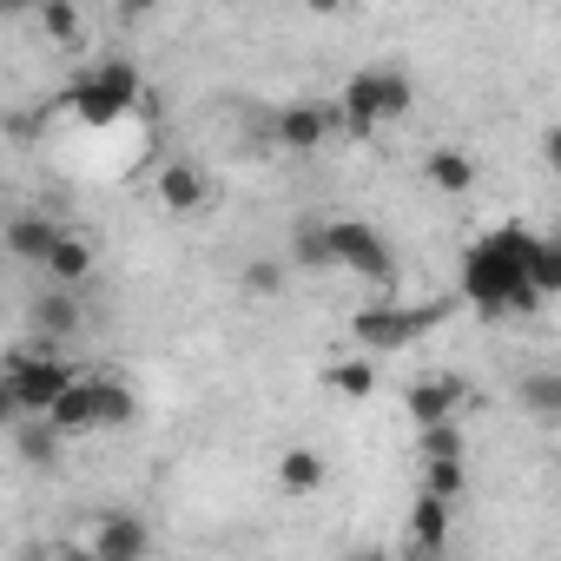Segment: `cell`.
I'll return each instance as SVG.
<instances>
[{"mask_svg":"<svg viewBox=\"0 0 561 561\" xmlns=\"http://www.w3.org/2000/svg\"><path fill=\"white\" fill-rule=\"evenodd\" d=\"M535 231L528 225H495L462 251V298L476 305V318L508 324V318H535L548 298L535 291Z\"/></svg>","mask_w":561,"mask_h":561,"instance_id":"1","label":"cell"},{"mask_svg":"<svg viewBox=\"0 0 561 561\" xmlns=\"http://www.w3.org/2000/svg\"><path fill=\"white\" fill-rule=\"evenodd\" d=\"M60 351L67 344H27V351L8 357V370H0V403H8V423L14 416H54V403L80 383Z\"/></svg>","mask_w":561,"mask_h":561,"instance_id":"2","label":"cell"},{"mask_svg":"<svg viewBox=\"0 0 561 561\" xmlns=\"http://www.w3.org/2000/svg\"><path fill=\"white\" fill-rule=\"evenodd\" d=\"M139 93H146V73H139L126 54H106V60H93V67L67 87V113H73L80 126L106 133V126H119V119L139 106Z\"/></svg>","mask_w":561,"mask_h":561,"instance_id":"3","label":"cell"},{"mask_svg":"<svg viewBox=\"0 0 561 561\" xmlns=\"http://www.w3.org/2000/svg\"><path fill=\"white\" fill-rule=\"evenodd\" d=\"M443 311H449V305H397V298H370V305L351 318V337H357V351L390 357V351H410L416 337H430V331L443 324Z\"/></svg>","mask_w":561,"mask_h":561,"instance_id":"4","label":"cell"},{"mask_svg":"<svg viewBox=\"0 0 561 561\" xmlns=\"http://www.w3.org/2000/svg\"><path fill=\"white\" fill-rule=\"evenodd\" d=\"M324 244H331V264H337V271L364 277V285H377V291L397 277V257H390L383 231L364 225V218H324Z\"/></svg>","mask_w":561,"mask_h":561,"instance_id":"5","label":"cell"},{"mask_svg":"<svg viewBox=\"0 0 561 561\" xmlns=\"http://www.w3.org/2000/svg\"><path fill=\"white\" fill-rule=\"evenodd\" d=\"M344 133V113L331 100H291L285 113L271 119V146H285V152H318Z\"/></svg>","mask_w":561,"mask_h":561,"instance_id":"6","label":"cell"},{"mask_svg":"<svg viewBox=\"0 0 561 561\" xmlns=\"http://www.w3.org/2000/svg\"><path fill=\"white\" fill-rule=\"evenodd\" d=\"M152 541H159L152 522H139L133 508H106L100 528H93V541H87V554H93V561H146Z\"/></svg>","mask_w":561,"mask_h":561,"instance_id":"7","label":"cell"},{"mask_svg":"<svg viewBox=\"0 0 561 561\" xmlns=\"http://www.w3.org/2000/svg\"><path fill=\"white\" fill-rule=\"evenodd\" d=\"M462 403H469L462 377H423V383H410V390H403V410H410V423H416V430H423V423L456 416Z\"/></svg>","mask_w":561,"mask_h":561,"instance_id":"8","label":"cell"},{"mask_svg":"<svg viewBox=\"0 0 561 561\" xmlns=\"http://www.w3.org/2000/svg\"><path fill=\"white\" fill-rule=\"evenodd\" d=\"M60 231L67 225H54L47 211H21V218H8V257L14 264H47L54 244H60Z\"/></svg>","mask_w":561,"mask_h":561,"instance_id":"9","label":"cell"},{"mask_svg":"<svg viewBox=\"0 0 561 561\" xmlns=\"http://www.w3.org/2000/svg\"><path fill=\"white\" fill-rule=\"evenodd\" d=\"M423 179H430V192H443V198H469L476 179H482V165H476L462 146H436V152L423 159Z\"/></svg>","mask_w":561,"mask_h":561,"instance_id":"10","label":"cell"},{"mask_svg":"<svg viewBox=\"0 0 561 561\" xmlns=\"http://www.w3.org/2000/svg\"><path fill=\"white\" fill-rule=\"evenodd\" d=\"M159 205L165 211H198V205H211V179L192 165V159H172V165H159Z\"/></svg>","mask_w":561,"mask_h":561,"instance_id":"11","label":"cell"},{"mask_svg":"<svg viewBox=\"0 0 561 561\" xmlns=\"http://www.w3.org/2000/svg\"><path fill=\"white\" fill-rule=\"evenodd\" d=\"M60 443H67V430H60L54 416H14V456H21L27 469L60 462Z\"/></svg>","mask_w":561,"mask_h":561,"instance_id":"12","label":"cell"},{"mask_svg":"<svg viewBox=\"0 0 561 561\" xmlns=\"http://www.w3.org/2000/svg\"><path fill=\"white\" fill-rule=\"evenodd\" d=\"M449 495H430V489H416V502H410V548H423V554H436V548H449Z\"/></svg>","mask_w":561,"mask_h":561,"instance_id":"13","label":"cell"},{"mask_svg":"<svg viewBox=\"0 0 561 561\" xmlns=\"http://www.w3.org/2000/svg\"><path fill=\"white\" fill-rule=\"evenodd\" d=\"M515 403H522L535 423H561V364L522 370V377H515Z\"/></svg>","mask_w":561,"mask_h":561,"instance_id":"14","label":"cell"},{"mask_svg":"<svg viewBox=\"0 0 561 561\" xmlns=\"http://www.w3.org/2000/svg\"><path fill=\"white\" fill-rule=\"evenodd\" d=\"M337 113H344V139H370V133L383 126V106H377V93H370L364 67L344 80V93H337Z\"/></svg>","mask_w":561,"mask_h":561,"instance_id":"15","label":"cell"},{"mask_svg":"<svg viewBox=\"0 0 561 561\" xmlns=\"http://www.w3.org/2000/svg\"><path fill=\"white\" fill-rule=\"evenodd\" d=\"M87 390H93V430H126L139 416V397L126 377H87Z\"/></svg>","mask_w":561,"mask_h":561,"instance_id":"16","label":"cell"},{"mask_svg":"<svg viewBox=\"0 0 561 561\" xmlns=\"http://www.w3.org/2000/svg\"><path fill=\"white\" fill-rule=\"evenodd\" d=\"M324 476H331V462L311 443H291L285 456H277V489H285V495H318Z\"/></svg>","mask_w":561,"mask_h":561,"instance_id":"17","label":"cell"},{"mask_svg":"<svg viewBox=\"0 0 561 561\" xmlns=\"http://www.w3.org/2000/svg\"><path fill=\"white\" fill-rule=\"evenodd\" d=\"M34 331H41L47 344H67V337L80 331V298H73L67 285L41 291V298H34Z\"/></svg>","mask_w":561,"mask_h":561,"instance_id":"18","label":"cell"},{"mask_svg":"<svg viewBox=\"0 0 561 561\" xmlns=\"http://www.w3.org/2000/svg\"><path fill=\"white\" fill-rule=\"evenodd\" d=\"M364 80H370V93H377V106H383V126L410 119V106H416V80H410L403 67H364Z\"/></svg>","mask_w":561,"mask_h":561,"instance_id":"19","label":"cell"},{"mask_svg":"<svg viewBox=\"0 0 561 561\" xmlns=\"http://www.w3.org/2000/svg\"><path fill=\"white\" fill-rule=\"evenodd\" d=\"M324 383H331V397H344V403H370V390H377V357H370V351H351V357H337V364L324 370Z\"/></svg>","mask_w":561,"mask_h":561,"instance_id":"20","label":"cell"},{"mask_svg":"<svg viewBox=\"0 0 561 561\" xmlns=\"http://www.w3.org/2000/svg\"><path fill=\"white\" fill-rule=\"evenodd\" d=\"M54 285H67V291H80L87 277H93V244L80 238V231H60V244H54V257L41 264Z\"/></svg>","mask_w":561,"mask_h":561,"instance_id":"21","label":"cell"},{"mask_svg":"<svg viewBox=\"0 0 561 561\" xmlns=\"http://www.w3.org/2000/svg\"><path fill=\"white\" fill-rule=\"evenodd\" d=\"M443 456H469V443H462V423H456V416H443V423H423V430H416V462H443Z\"/></svg>","mask_w":561,"mask_h":561,"instance_id":"22","label":"cell"},{"mask_svg":"<svg viewBox=\"0 0 561 561\" xmlns=\"http://www.w3.org/2000/svg\"><path fill=\"white\" fill-rule=\"evenodd\" d=\"M528 271H535V291H541V298H561V231H535Z\"/></svg>","mask_w":561,"mask_h":561,"instance_id":"23","label":"cell"},{"mask_svg":"<svg viewBox=\"0 0 561 561\" xmlns=\"http://www.w3.org/2000/svg\"><path fill=\"white\" fill-rule=\"evenodd\" d=\"M41 27H47V41H54V47H73V41L87 34L80 0H41Z\"/></svg>","mask_w":561,"mask_h":561,"instance_id":"24","label":"cell"},{"mask_svg":"<svg viewBox=\"0 0 561 561\" xmlns=\"http://www.w3.org/2000/svg\"><path fill=\"white\" fill-rule=\"evenodd\" d=\"M423 489H430V495H449V502H462V489H469V462H462V456L423 462Z\"/></svg>","mask_w":561,"mask_h":561,"instance_id":"25","label":"cell"},{"mask_svg":"<svg viewBox=\"0 0 561 561\" xmlns=\"http://www.w3.org/2000/svg\"><path fill=\"white\" fill-rule=\"evenodd\" d=\"M291 264H331L324 225H298V231H291Z\"/></svg>","mask_w":561,"mask_h":561,"instance_id":"26","label":"cell"},{"mask_svg":"<svg viewBox=\"0 0 561 561\" xmlns=\"http://www.w3.org/2000/svg\"><path fill=\"white\" fill-rule=\"evenodd\" d=\"M244 291L251 298H277V291H285V264H264V257L244 264Z\"/></svg>","mask_w":561,"mask_h":561,"instance_id":"27","label":"cell"},{"mask_svg":"<svg viewBox=\"0 0 561 561\" xmlns=\"http://www.w3.org/2000/svg\"><path fill=\"white\" fill-rule=\"evenodd\" d=\"M541 159H548V172H561V119L541 133Z\"/></svg>","mask_w":561,"mask_h":561,"instance_id":"28","label":"cell"},{"mask_svg":"<svg viewBox=\"0 0 561 561\" xmlns=\"http://www.w3.org/2000/svg\"><path fill=\"white\" fill-rule=\"evenodd\" d=\"M119 8V21H146V14H159V0H113Z\"/></svg>","mask_w":561,"mask_h":561,"instance_id":"29","label":"cell"},{"mask_svg":"<svg viewBox=\"0 0 561 561\" xmlns=\"http://www.w3.org/2000/svg\"><path fill=\"white\" fill-rule=\"evenodd\" d=\"M311 14H351V8H364V0H305Z\"/></svg>","mask_w":561,"mask_h":561,"instance_id":"30","label":"cell"},{"mask_svg":"<svg viewBox=\"0 0 561 561\" xmlns=\"http://www.w3.org/2000/svg\"><path fill=\"white\" fill-rule=\"evenodd\" d=\"M0 14H8V21H27V14H41V0H0Z\"/></svg>","mask_w":561,"mask_h":561,"instance_id":"31","label":"cell"}]
</instances>
